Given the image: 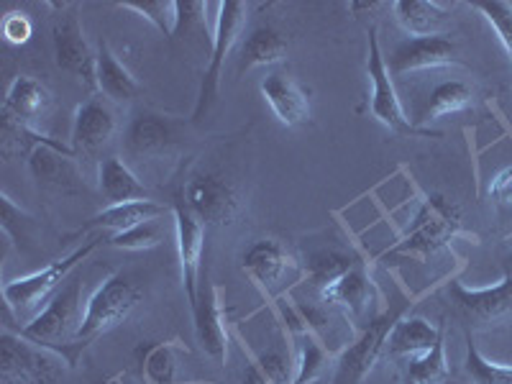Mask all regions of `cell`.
Listing matches in <instances>:
<instances>
[{"mask_svg":"<svg viewBox=\"0 0 512 384\" xmlns=\"http://www.w3.org/2000/svg\"><path fill=\"white\" fill-rule=\"evenodd\" d=\"M141 300H144V292L139 290L134 280H128L126 274L105 277L85 305V318H82V326L75 336V344H72V367L90 344H95L100 336L126 323L131 313L141 305Z\"/></svg>","mask_w":512,"mask_h":384,"instance_id":"cell-1","label":"cell"},{"mask_svg":"<svg viewBox=\"0 0 512 384\" xmlns=\"http://www.w3.org/2000/svg\"><path fill=\"white\" fill-rule=\"evenodd\" d=\"M82 280L80 277H70L57 290V295L47 303V308L41 310L39 315L26 323V326L18 328V336H24L31 344L41 346V349L57 351L59 356L67 359V364L72 367V344H75V336L82 326Z\"/></svg>","mask_w":512,"mask_h":384,"instance_id":"cell-2","label":"cell"},{"mask_svg":"<svg viewBox=\"0 0 512 384\" xmlns=\"http://www.w3.org/2000/svg\"><path fill=\"white\" fill-rule=\"evenodd\" d=\"M459 233H464L459 205L451 203L441 192H433L420 203L413 223L405 231V239L392 249V254L425 262L446 249Z\"/></svg>","mask_w":512,"mask_h":384,"instance_id":"cell-3","label":"cell"},{"mask_svg":"<svg viewBox=\"0 0 512 384\" xmlns=\"http://www.w3.org/2000/svg\"><path fill=\"white\" fill-rule=\"evenodd\" d=\"M100 236L90 239L88 244L77 246L75 251H70L62 259H54L47 267L39 269V272H31L26 277H18V280L6 282L3 285V297H6V310L8 313H16L18 318L21 315L34 313L39 305H44L49 297L57 295L59 287L70 280V274L80 267L100 244Z\"/></svg>","mask_w":512,"mask_h":384,"instance_id":"cell-4","label":"cell"},{"mask_svg":"<svg viewBox=\"0 0 512 384\" xmlns=\"http://www.w3.org/2000/svg\"><path fill=\"white\" fill-rule=\"evenodd\" d=\"M367 77L372 85V98H369V111L372 116L382 123L384 128H390L397 136H413V139H436L441 134H433L428 128L418 126L408 118L405 108H402L400 98H397L395 82H392L390 70H387V59L382 57V47H379L377 29H369V52H367Z\"/></svg>","mask_w":512,"mask_h":384,"instance_id":"cell-5","label":"cell"},{"mask_svg":"<svg viewBox=\"0 0 512 384\" xmlns=\"http://www.w3.org/2000/svg\"><path fill=\"white\" fill-rule=\"evenodd\" d=\"M246 21H249V6L239 3V0H226L218 3V16H216V29L210 36V54L205 62L203 80H200V93L198 103H195V113L192 118H203L213 100L218 98V88H221L223 67H226L228 54L233 52L236 41H239L241 31H244Z\"/></svg>","mask_w":512,"mask_h":384,"instance_id":"cell-6","label":"cell"},{"mask_svg":"<svg viewBox=\"0 0 512 384\" xmlns=\"http://www.w3.org/2000/svg\"><path fill=\"white\" fill-rule=\"evenodd\" d=\"M70 367L57 351L41 349L11 328L0 336V377L3 384H54Z\"/></svg>","mask_w":512,"mask_h":384,"instance_id":"cell-7","label":"cell"},{"mask_svg":"<svg viewBox=\"0 0 512 384\" xmlns=\"http://www.w3.org/2000/svg\"><path fill=\"white\" fill-rule=\"evenodd\" d=\"M408 308L410 303H405L397 310L384 308L369 326L361 328L359 336L354 338V344L346 346V349L338 354L333 384H361L367 379V374L372 372L374 364H377L382 356H387V341H390L392 328H395V323L402 315L408 313Z\"/></svg>","mask_w":512,"mask_h":384,"instance_id":"cell-8","label":"cell"},{"mask_svg":"<svg viewBox=\"0 0 512 384\" xmlns=\"http://www.w3.org/2000/svg\"><path fill=\"white\" fill-rule=\"evenodd\" d=\"M59 13L52 24V49L59 70L70 72L90 93H98V54L90 49L80 18L70 3H54Z\"/></svg>","mask_w":512,"mask_h":384,"instance_id":"cell-9","label":"cell"},{"mask_svg":"<svg viewBox=\"0 0 512 384\" xmlns=\"http://www.w3.org/2000/svg\"><path fill=\"white\" fill-rule=\"evenodd\" d=\"M441 295L466 326H495L512 313V269H507L497 285L482 290H472L459 280H448L441 287Z\"/></svg>","mask_w":512,"mask_h":384,"instance_id":"cell-10","label":"cell"},{"mask_svg":"<svg viewBox=\"0 0 512 384\" xmlns=\"http://www.w3.org/2000/svg\"><path fill=\"white\" fill-rule=\"evenodd\" d=\"M177 198L205 228H226L239 216L241 203L236 185L218 172H203L187 180Z\"/></svg>","mask_w":512,"mask_h":384,"instance_id":"cell-11","label":"cell"},{"mask_svg":"<svg viewBox=\"0 0 512 384\" xmlns=\"http://www.w3.org/2000/svg\"><path fill=\"white\" fill-rule=\"evenodd\" d=\"M318 297L323 303L341 310L351 323L367 320V326L379 315L372 310V303H379V300H382V295H379L377 285H374L372 280V274H369L367 269V262H359L356 267H351L344 277H338V280L320 292Z\"/></svg>","mask_w":512,"mask_h":384,"instance_id":"cell-12","label":"cell"},{"mask_svg":"<svg viewBox=\"0 0 512 384\" xmlns=\"http://www.w3.org/2000/svg\"><path fill=\"white\" fill-rule=\"evenodd\" d=\"M175 213V239H177V259L182 269V287H185L187 305L198 303L200 280H203V246H205V226L192 216L180 198L172 203Z\"/></svg>","mask_w":512,"mask_h":384,"instance_id":"cell-13","label":"cell"},{"mask_svg":"<svg viewBox=\"0 0 512 384\" xmlns=\"http://www.w3.org/2000/svg\"><path fill=\"white\" fill-rule=\"evenodd\" d=\"M459 49L448 36H420V39H405L392 52L387 70L392 77L410 75V72L438 70V67H459Z\"/></svg>","mask_w":512,"mask_h":384,"instance_id":"cell-14","label":"cell"},{"mask_svg":"<svg viewBox=\"0 0 512 384\" xmlns=\"http://www.w3.org/2000/svg\"><path fill=\"white\" fill-rule=\"evenodd\" d=\"M192 326H195V336L198 344L210 359L226 367L228 361V328L223 323V308H221V292L208 277L200 280L198 303L192 305Z\"/></svg>","mask_w":512,"mask_h":384,"instance_id":"cell-15","label":"cell"},{"mask_svg":"<svg viewBox=\"0 0 512 384\" xmlns=\"http://www.w3.org/2000/svg\"><path fill=\"white\" fill-rule=\"evenodd\" d=\"M116 128L118 123L111 105L103 103L100 98H90L77 105L70 134V146L75 157H90L98 149H103L116 136Z\"/></svg>","mask_w":512,"mask_h":384,"instance_id":"cell-16","label":"cell"},{"mask_svg":"<svg viewBox=\"0 0 512 384\" xmlns=\"http://www.w3.org/2000/svg\"><path fill=\"white\" fill-rule=\"evenodd\" d=\"M262 98L267 100L277 121L287 128L305 126L310 121V98L303 85L290 72L274 70L259 82Z\"/></svg>","mask_w":512,"mask_h":384,"instance_id":"cell-17","label":"cell"},{"mask_svg":"<svg viewBox=\"0 0 512 384\" xmlns=\"http://www.w3.org/2000/svg\"><path fill=\"white\" fill-rule=\"evenodd\" d=\"M54 108V98L41 80L31 75H18L3 100V116L24 123L39 131L41 121H47Z\"/></svg>","mask_w":512,"mask_h":384,"instance_id":"cell-18","label":"cell"},{"mask_svg":"<svg viewBox=\"0 0 512 384\" xmlns=\"http://www.w3.org/2000/svg\"><path fill=\"white\" fill-rule=\"evenodd\" d=\"M126 149L134 157H154L175 144V121L157 111H136L126 128Z\"/></svg>","mask_w":512,"mask_h":384,"instance_id":"cell-19","label":"cell"},{"mask_svg":"<svg viewBox=\"0 0 512 384\" xmlns=\"http://www.w3.org/2000/svg\"><path fill=\"white\" fill-rule=\"evenodd\" d=\"M290 254L277 239H259L241 256V269L249 274V280L262 290H272L282 280V274L290 267Z\"/></svg>","mask_w":512,"mask_h":384,"instance_id":"cell-20","label":"cell"},{"mask_svg":"<svg viewBox=\"0 0 512 384\" xmlns=\"http://www.w3.org/2000/svg\"><path fill=\"white\" fill-rule=\"evenodd\" d=\"M167 205L157 203V200H134V203H121V205H108L105 210L95 213L85 226L77 233H88V231H111L121 233L128 231V228L141 226V223L159 221V218L167 216Z\"/></svg>","mask_w":512,"mask_h":384,"instance_id":"cell-21","label":"cell"},{"mask_svg":"<svg viewBox=\"0 0 512 384\" xmlns=\"http://www.w3.org/2000/svg\"><path fill=\"white\" fill-rule=\"evenodd\" d=\"M98 190L108 205L149 200L144 182L131 172L121 157H105L98 162Z\"/></svg>","mask_w":512,"mask_h":384,"instance_id":"cell-22","label":"cell"},{"mask_svg":"<svg viewBox=\"0 0 512 384\" xmlns=\"http://www.w3.org/2000/svg\"><path fill=\"white\" fill-rule=\"evenodd\" d=\"M72 159L75 157L57 152L52 146H36L29 157V172L39 185L52 187V190H80V175H77V167Z\"/></svg>","mask_w":512,"mask_h":384,"instance_id":"cell-23","label":"cell"},{"mask_svg":"<svg viewBox=\"0 0 512 384\" xmlns=\"http://www.w3.org/2000/svg\"><path fill=\"white\" fill-rule=\"evenodd\" d=\"M98 93L111 98L113 103H134L141 95V85L126 64L116 57L105 41L98 44Z\"/></svg>","mask_w":512,"mask_h":384,"instance_id":"cell-24","label":"cell"},{"mask_svg":"<svg viewBox=\"0 0 512 384\" xmlns=\"http://www.w3.org/2000/svg\"><path fill=\"white\" fill-rule=\"evenodd\" d=\"M441 336V326H433L425 318L418 315H402L395 323L390 333V341H387V356L390 359H415V356L425 354Z\"/></svg>","mask_w":512,"mask_h":384,"instance_id":"cell-25","label":"cell"},{"mask_svg":"<svg viewBox=\"0 0 512 384\" xmlns=\"http://www.w3.org/2000/svg\"><path fill=\"white\" fill-rule=\"evenodd\" d=\"M397 24L408 31L413 39L420 36H441L446 24L451 21L448 8H443L436 0H397L392 3Z\"/></svg>","mask_w":512,"mask_h":384,"instance_id":"cell-26","label":"cell"},{"mask_svg":"<svg viewBox=\"0 0 512 384\" xmlns=\"http://www.w3.org/2000/svg\"><path fill=\"white\" fill-rule=\"evenodd\" d=\"M287 57V39L282 31H277L274 26H259V29L251 31L244 39V44L239 47V67L236 72L244 75V72L254 70V67H272V64H280Z\"/></svg>","mask_w":512,"mask_h":384,"instance_id":"cell-27","label":"cell"},{"mask_svg":"<svg viewBox=\"0 0 512 384\" xmlns=\"http://www.w3.org/2000/svg\"><path fill=\"white\" fill-rule=\"evenodd\" d=\"M182 346L175 341H149L139 344L134 351V361L139 367L141 379L146 384H177V351Z\"/></svg>","mask_w":512,"mask_h":384,"instance_id":"cell-28","label":"cell"},{"mask_svg":"<svg viewBox=\"0 0 512 384\" xmlns=\"http://www.w3.org/2000/svg\"><path fill=\"white\" fill-rule=\"evenodd\" d=\"M359 262L361 256H356L354 251L320 249L310 254V259L305 262V282H308V287L315 295H320V292L331 287L338 277H344Z\"/></svg>","mask_w":512,"mask_h":384,"instance_id":"cell-29","label":"cell"},{"mask_svg":"<svg viewBox=\"0 0 512 384\" xmlns=\"http://www.w3.org/2000/svg\"><path fill=\"white\" fill-rule=\"evenodd\" d=\"M474 103V90L461 80H448L441 82L431 93L428 103H425L423 113H420L418 123L438 121V118L454 116V113L466 111Z\"/></svg>","mask_w":512,"mask_h":384,"instance_id":"cell-30","label":"cell"},{"mask_svg":"<svg viewBox=\"0 0 512 384\" xmlns=\"http://www.w3.org/2000/svg\"><path fill=\"white\" fill-rule=\"evenodd\" d=\"M464 369L469 384H512V367L505 364H495L479 351L474 333L466 328V354H464Z\"/></svg>","mask_w":512,"mask_h":384,"instance_id":"cell-31","label":"cell"},{"mask_svg":"<svg viewBox=\"0 0 512 384\" xmlns=\"http://www.w3.org/2000/svg\"><path fill=\"white\" fill-rule=\"evenodd\" d=\"M408 377L418 384H443L448 379V361H446V326L441 323V336L436 344L425 354L410 359Z\"/></svg>","mask_w":512,"mask_h":384,"instance_id":"cell-32","label":"cell"},{"mask_svg":"<svg viewBox=\"0 0 512 384\" xmlns=\"http://www.w3.org/2000/svg\"><path fill=\"white\" fill-rule=\"evenodd\" d=\"M331 351L323 346L320 338L313 333L297 338V356H295V384H310L323 374Z\"/></svg>","mask_w":512,"mask_h":384,"instance_id":"cell-33","label":"cell"},{"mask_svg":"<svg viewBox=\"0 0 512 384\" xmlns=\"http://www.w3.org/2000/svg\"><path fill=\"white\" fill-rule=\"evenodd\" d=\"M123 11H134L141 18H146L149 24L157 26L164 36H175L177 26V3H169V0H144V3H136V0H123L116 3Z\"/></svg>","mask_w":512,"mask_h":384,"instance_id":"cell-34","label":"cell"},{"mask_svg":"<svg viewBox=\"0 0 512 384\" xmlns=\"http://www.w3.org/2000/svg\"><path fill=\"white\" fill-rule=\"evenodd\" d=\"M469 6L477 8L487 18V24L492 26V31L512 59V3H507V0H474Z\"/></svg>","mask_w":512,"mask_h":384,"instance_id":"cell-35","label":"cell"},{"mask_svg":"<svg viewBox=\"0 0 512 384\" xmlns=\"http://www.w3.org/2000/svg\"><path fill=\"white\" fill-rule=\"evenodd\" d=\"M105 244L113 246V249H123V251L154 249V246L162 244V228H159V221L141 223V226L128 228V231L111 233V236L105 239Z\"/></svg>","mask_w":512,"mask_h":384,"instance_id":"cell-36","label":"cell"},{"mask_svg":"<svg viewBox=\"0 0 512 384\" xmlns=\"http://www.w3.org/2000/svg\"><path fill=\"white\" fill-rule=\"evenodd\" d=\"M31 31H34V26H31L26 13L13 11L3 18V36H6V41H11V44H26V41L31 39Z\"/></svg>","mask_w":512,"mask_h":384,"instance_id":"cell-37","label":"cell"},{"mask_svg":"<svg viewBox=\"0 0 512 384\" xmlns=\"http://www.w3.org/2000/svg\"><path fill=\"white\" fill-rule=\"evenodd\" d=\"M489 198L495 200V203H500V205H510L512 203V167L502 169L500 175L489 182Z\"/></svg>","mask_w":512,"mask_h":384,"instance_id":"cell-38","label":"cell"},{"mask_svg":"<svg viewBox=\"0 0 512 384\" xmlns=\"http://www.w3.org/2000/svg\"><path fill=\"white\" fill-rule=\"evenodd\" d=\"M377 8H382V3H349V11H377Z\"/></svg>","mask_w":512,"mask_h":384,"instance_id":"cell-39","label":"cell"},{"mask_svg":"<svg viewBox=\"0 0 512 384\" xmlns=\"http://www.w3.org/2000/svg\"><path fill=\"white\" fill-rule=\"evenodd\" d=\"M402 384H418V382H415V379H410V377H405V382H402Z\"/></svg>","mask_w":512,"mask_h":384,"instance_id":"cell-40","label":"cell"},{"mask_svg":"<svg viewBox=\"0 0 512 384\" xmlns=\"http://www.w3.org/2000/svg\"><path fill=\"white\" fill-rule=\"evenodd\" d=\"M103 384H121V382H118V379H108V382H103Z\"/></svg>","mask_w":512,"mask_h":384,"instance_id":"cell-41","label":"cell"},{"mask_svg":"<svg viewBox=\"0 0 512 384\" xmlns=\"http://www.w3.org/2000/svg\"><path fill=\"white\" fill-rule=\"evenodd\" d=\"M205 384H208V382H205Z\"/></svg>","mask_w":512,"mask_h":384,"instance_id":"cell-42","label":"cell"}]
</instances>
